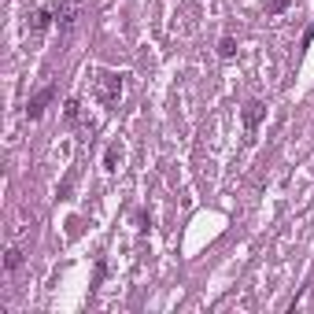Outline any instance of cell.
<instances>
[{"instance_id": "1", "label": "cell", "mask_w": 314, "mask_h": 314, "mask_svg": "<svg viewBox=\"0 0 314 314\" xmlns=\"http://www.w3.org/2000/svg\"><path fill=\"white\" fill-rule=\"evenodd\" d=\"M122 96V74H111V71H103L100 74V100L108 103V108H115Z\"/></svg>"}, {"instance_id": "2", "label": "cell", "mask_w": 314, "mask_h": 314, "mask_svg": "<svg viewBox=\"0 0 314 314\" xmlns=\"http://www.w3.org/2000/svg\"><path fill=\"white\" fill-rule=\"evenodd\" d=\"M52 11H56V26H60V30H74V22L81 15V8L74 4V0H63V4H56Z\"/></svg>"}, {"instance_id": "3", "label": "cell", "mask_w": 314, "mask_h": 314, "mask_svg": "<svg viewBox=\"0 0 314 314\" xmlns=\"http://www.w3.org/2000/svg\"><path fill=\"white\" fill-rule=\"evenodd\" d=\"M52 22H56V11H52V8H41L37 15H33V22H30V30H33V33H41V30H48Z\"/></svg>"}, {"instance_id": "4", "label": "cell", "mask_w": 314, "mask_h": 314, "mask_svg": "<svg viewBox=\"0 0 314 314\" xmlns=\"http://www.w3.org/2000/svg\"><path fill=\"white\" fill-rule=\"evenodd\" d=\"M48 100H52V89H41L37 96L30 100V108H26V115H30V119H37V115L44 111V103H48Z\"/></svg>"}, {"instance_id": "5", "label": "cell", "mask_w": 314, "mask_h": 314, "mask_svg": "<svg viewBox=\"0 0 314 314\" xmlns=\"http://www.w3.org/2000/svg\"><path fill=\"white\" fill-rule=\"evenodd\" d=\"M259 119H263V103L251 100L248 108H244V126H248V130H255V126H259Z\"/></svg>"}, {"instance_id": "6", "label": "cell", "mask_w": 314, "mask_h": 314, "mask_svg": "<svg viewBox=\"0 0 314 314\" xmlns=\"http://www.w3.org/2000/svg\"><path fill=\"white\" fill-rule=\"evenodd\" d=\"M22 266V251L19 248H8V255H4V270L11 274V270H19Z\"/></svg>"}, {"instance_id": "7", "label": "cell", "mask_w": 314, "mask_h": 314, "mask_svg": "<svg viewBox=\"0 0 314 314\" xmlns=\"http://www.w3.org/2000/svg\"><path fill=\"white\" fill-rule=\"evenodd\" d=\"M233 52H237V41H233V37H222V44H218V56H222V60H229Z\"/></svg>"}, {"instance_id": "8", "label": "cell", "mask_w": 314, "mask_h": 314, "mask_svg": "<svg viewBox=\"0 0 314 314\" xmlns=\"http://www.w3.org/2000/svg\"><path fill=\"white\" fill-rule=\"evenodd\" d=\"M103 163H108V170L119 167V148H108V155H103Z\"/></svg>"}, {"instance_id": "9", "label": "cell", "mask_w": 314, "mask_h": 314, "mask_svg": "<svg viewBox=\"0 0 314 314\" xmlns=\"http://www.w3.org/2000/svg\"><path fill=\"white\" fill-rule=\"evenodd\" d=\"M288 8V0H270V4H266V11H274V15H277V11H285Z\"/></svg>"}, {"instance_id": "10", "label": "cell", "mask_w": 314, "mask_h": 314, "mask_svg": "<svg viewBox=\"0 0 314 314\" xmlns=\"http://www.w3.org/2000/svg\"><path fill=\"white\" fill-rule=\"evenodd\" d=\"M74 119H78V100L67 103V122H74Z\"/></svg>"}]
</instances>
